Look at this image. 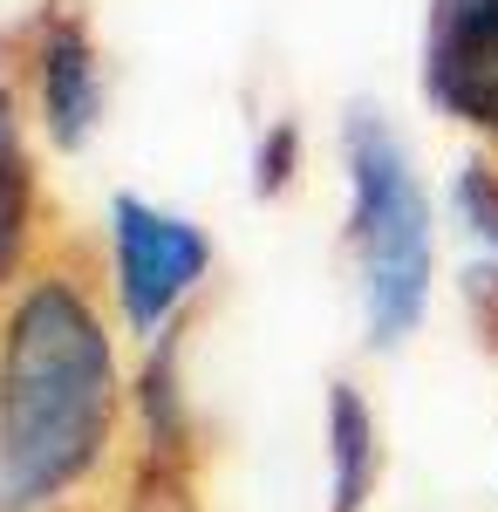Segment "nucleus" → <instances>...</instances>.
I'll use <instances>...</instances> for the list:
<instances>
[{
    "mask_svg": "<svg viewBox=\"0 0 498 512\" xmlns=\"http://www.w3.org/2000/svg\"><path fill=\"white\" fill-rule=\"evenodd\" d=\"M110 239H116V294L137 335H164L178 301L192 294L212 267V239L192 219L157 212L144 198L116 192L110 198Z\"/></svg>",
    "mask_w": 498,
    "mask_h": 512,
    "instance_id": "3",
    "label": "nucleus"
},
{
    "mask_svg": "<svg viewBox=\"0 0 498 512\" xmlns=\"http://www.w3.org/2000/svg\"><path fill=\"white\" fill-rule=\"evenodd\" d=\"M137 410H144V437L151 458H192V417H185V390H178V335H157L151 362L137 376Z\"/></svg>",
    "mask_w": 498,
    "mask_h": 512,
    "instance_id": "7",
    "label": "nucleus"
},
{
    "mask_svg": "<svg viewBox=\"0 0 498 512\" xmlns=\"http://www.w3.org/2000/svg\"><path fill=\"white\" fill-rule=\"evenodd\" d=\"M123 512H198V485H192V458H144L130 478Z\"/></svg>",
    "mask_w": 498,
    "mask_h": 512,
    "instance_id": "9",
    "label": "nucleus"
},
{
    "mask_svg": "<svg viewBox=\"0 0 498 512\" xmlns=\"http://www.w3.org/2000/svg\"><path fill=\"white\" fill-rule=\"evenodd\" d=\"M348 158V246L362 267V315L369 342L396 349L430 308V267H437V239H430V198H423L403 137L376 110H348L342 130Z\"/></svg>",
    "mask_w": 498,
    "mask_h": 512,
    "instance_id": "2",
    "label": "nucleus"
},
{
    "mask_svg": "<svg viewBox=\"0 0 498 512\" xmlns=\"http://www.w3.org/2000/svg\"><path fill=\"white\" fill-rule=\"evenodd\" d=\"M423 96L498 144V0H430Z\"/></svg>",
    "mask_w": 498,
    "mask_h": 512,
    "instance_id": "4",
    "label": "nucleus"
},
{
    "mask_svg": "<svg viewBox=\"0 0 498 512\" xmlns=\"http://www.w3.org/2000/svg\"><path fill=\"white\" fill-rule=\"evenodd\" d=\"M458 212H464V226L498 253V171L485 158H471L458 171Z\"/></svg>",
    "mask_w": 498,
    "mask_h": 512,
    "instance_id": "10",
    "label": "nucleus"
},
{
    "mask_svg": "<svg viewBox=\"0 0 498 512\" xmlns=\"http://www.w3.org/2000/svg\"><path fill=\"white\" fill-rule=\"evenodd\" d=\"M28 212H35V178H28L21 137H14V103L0 89V280L14 274V260L28 246Z\"/></svg>",
    "mask_w": 498,
    "mask_h": 512,
    "instance_id": "8",
    "label": "nucleus"
},
{
    "mask_svg": "<svg viewBox=\"0 0 498 512\" xmlns=\"http://www.w3.org/2000/svg\"><path fill=\"white\" fill-rule=\"evenodd\" d=\"M383 478V437H376V410L362 403L355 383L328 390V506L362 512Z\"/></svg>",
    "mask_w": 498,
    "mask_h": 512,
    "instance_id": "6",
    "label": "nucleus"
},
{
    "mask_svg": "<svg viewBox=\"0 0 498 512\" xmlns=\"http://www.w3.org/2000/svg\"><path fill=\"white\" fill-rule=\"evenodd\" d=\"M116 362L69 280H35L0 335V512L69 492L110 444Z\"/></svg>",
    "mask_w": 498,
    "mask_h": 512,
    "instance_id": "1",
    "label": "nucleus"
},
{
    "mask_svg": "<svg viewBox=\"0 0 498 512\" xmlns=\"http://www.w3.org/2000/svg\"><path fill=\"white\" fill-rule=\"evenodd\" d=\"M35 89H41V123L62 151H76L103 117V69H96V41L76 14H48L35 41Z\"/></svg>",
    "mask_w": 498,
    "mask_h": 512,
    "instance_id": "5",
    "label": "nucleus"
},
{
    "mask_svg": "<svg viewBox=\"0 0 498 512\" xmlns=\"http://www.w3.org/2000/svg\"><path fill=\"white\" fill-rule=\"evenodd\" d=\"M464 301L478 308V328H485V342L498 349V267H471L464 274Z\"/></svg>",
    "mask_w": 498,
    "mask_h": 512,
    "instance_id": "12",
    "label": "nucleus"
},
{
    "mask_svg": "<svg viewBox=\"0 0 498 512\" xmlns=\"http://www.w3.org/2000/svg\"><path fill=\"white\" fill-rule=\"evenodd\" d=\"M294 164H301V130L280 117L267 130V144H260V171H253V192L273 198V192H287V178H294Z\"/></svg>",
    "mask_w": 498,
    "mask_h": 512,
    "instance_id": "11",
    "label": "nucleus"
}]
</instances>
